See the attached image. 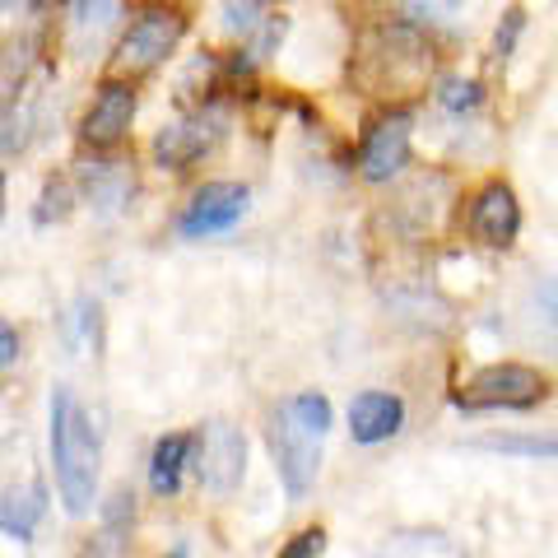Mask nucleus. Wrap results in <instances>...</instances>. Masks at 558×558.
Wrapping results in <instances>:
<instances>
[{
	"label": "nucleus",
	"mask_w": 558,
	"mask_h": 558,
	"mask_svg": "<svg viewBox=\"0 0 558 558\" xmlns=\"http://www.w3.org/2000/svg\"><path fill=\"white\" fill-rule=\"evenodd\" d=\"M51 457H57V484H61L65 512L84 517L98 494L102 451H98L94 418L84 414V405L65 387H57V396H51Z\"/></svg>",
	"instance_id": "f257e3e1"
},
{
	"label": "nucleus",
	"mask_w": 558,
	"mask_h": 558,
	"mask_svg": "<svg viewBox=\"0 0 558 558\" xmlns=\"http://www.w3.org/2000/svg\"><path fill=\"white\" fill-rule=\"evenodd\" d=\"M330 428V400L317 391L289 396L270 418V451L279 465V480L293 498H303L322 470V442Z\"/></svg>",
	"instance_id": "f03ea898"
},
{
	"label": "nucleus",
	"mask_w": 558,
	"mask_h": 558,
	"mask_svg": "<svg viewBox=\"0 0 558 558\" xmlns=\"http://www.w3.org/2000/svg\"><path fill=\"white\" fill-rule=\"evenodd\" d=\"M47 512V484L38 451L24 433L0 438V531L14 539H28L38 531V521Z\"/></svg>",
	"instance_id": "7ed1b4c3"
},
{
	"label": "nucleus",
	"mask_w": 558,
	"mask_h": 558,
	"mask_svg": "<svg viewBox=\"0 0 558 558\" xmlns=\"http://www.w3.org/2000/svg\"><path fill=\"white\" fill-rule=\"evenodd\" d=\"M182 33H186V20H182V10H172V5H145L131 20V28L121 33V43H117V75H149V70H159L172 51H178L182 43Z\"/></svg>",
	"instance_id": "20e7f679"
},
{
	"label": "nucleus",
	"mask_w": 558,
	"mask_h": 558,
	"mask_svg": "<svg viewBox=\"0 0 558 558\" xmlns=\"http://www.w3.org/2000/svg\"><path fill=\"white\" fill-rule=\"evenodd\" d=\"M545 391H549L545 373L526 368V363H494V368H480L457 391V405L461 410H531L545 400Z\"/></svg>",
	"instance_id": "39448f33"
},
{
	"label": "nucleus",
	"mask_w": 558,
	"mask_h": 558,
	"mask_svg": "<svg viewBox=\"0 0 558 558\" xmlns=\"http://www.w3.org/2000/svg\"><path fill=\"white\" fill-rule=\"evenodd\" d=\"M196 470H201L205 488L233 494L242 484V470H247V442H242V433L233 424H223V418L205 424L196 438Z\"/></svg>",
	"instance_id": "423d86ee"
},
{
	"label": "nucleus",
	"mask_w": 558,
	"mask_h": 558,
	"mask_svg": "<svg viewBox=\"0 0 558 558\" xmlns=\"http://www.w3.org/2000/svg\"><path fill=\"white\" fill-rule=\"evenodd\" d=\"M219 135H223L219 112H191V117L159 131V140H154V159H159V168L186 172L191 163H201L205 154L219 145Z\"/></svg>",
	"instance_id": "0eeeda50"
},
{
	"label": "nucleus",
	"mask_w": 558,
	"mask_h": 558,
	"mask_svg": "<svg viewBox=\"0 0 558 558\" xmlns=\"http://www.w3.org/2000/svg\"><path fill=\"white\" fill-rule=\"evenodd\" d=\"M410 159V112H381L359 149V172L368 182H391Z\"/></svg>",
	"instance_id": "6e6552de"
},
{
	"label": "nucleus",
	"mask_w": 558,
	"mask_h": 558,
	"mask_svg": "<svg viewBox=\"0 0 558 558\" xmlns=\"http://www.w3.org/2000/svg\"><path fill=\"white\" fill-rule=\"evenodd\" d=\"M131 121H135V89L126 80H108V84H98L89 112L80 121V140L94 149H112L126 140Z\"/></svg>",
	"instance_id": "1a4fd4ad"
},
{
	"label": "nucleus",
	"mask_w": 558,
	"mask_h": 558,
	"mask_svg": "<svg viewBox=\"0 0 558 558\" xmlns=\"http://www.w3.org/2000/svg\"><path fill=\"white\" fill-rule=\"evenodd\" d=\"M242 215H247V186H238V182H205L196 196H191V205H186L182 233L186 238L229 233Z\"/></svg>",
	"instance_id": "9d476101"
},
{
	"label": "nucleus",
	"mask_w": 558,
	"mask_h": 558,
	"mask_svg": "<svg viewBox=\"0 0 558 558\" xmlns=\"http://www.w3.org/2000/svg\"><path fill=\"white\" fill-rule=\"evenodd\" d=\"M470 233H475L484 247H512L517 233H521V205H517V191L508 182H488L475 205H470Z\"/></svg>",
	"instance_id": "9b49d317"
},
{
	"label": "nucleus",
	"mask_w": 558,
	"mask_h": 558,
	"mask_svg": "<svg viewBox=\"0 0 558 558\" xmlns=\"http://www.w3.org/2000/svg\"><path fill=\"white\" fill-rule=\"evenodd\" d=\"M400 424H405V405L387 391H363L349 405V433H354V442H368V447L387 442L400 433Z\"/></svg>",
	"instance_id": "f8f14e48"
},
{
	"label": "nucleus",
	"mask_w": 558,
	"mask_h": 558,
	"mask_svg": "<svg viewBox=\"0 0 558 558\" xmlns=\"http://www.w3.org/2000/svg\"><path fill=\"white\" fill-rule=\"evenodd\" d=\"M191 438H163L159 447H154V457H149V488L154 494H178V484H182V470L191 461Z\"/></svg>",
	"instance_id": "ddd939ff"
},
{
	"label": "nucleus",
	"mask_w": 558,
	"mask_h": 558,
	"mask_svg": "<svg viewBox=\"0 0 558 558\" xmlns=\"http://www.w3.org/2000/svg\"><path fill=\"white\" fill-rule=\"evenodd\" d=\"M377 558H465V554L438 531H405V535H396Z\"/></svg>",
	"instance_id": "4468645a"
},
{
	"label": "nucleus",
	"mask_w": 558,
	"mask_h": 558,
	"mask_svg": "<svg viewBox=\"0 0 558 558\" xmlns=\"http://www.w3.org/2000/svg\"><path fill=\"white\" fill-rule=\"evenodd\" d=\"M438 102H442L447 112H475V108H480V84L451 75V80L438 84Z\"/></svg>",
	"instance_id": "2eb2a0df"
},
{
	"label": "nucleus",
	"mask_w": 558,
	"mask_h": 558,
	"mask_svg": "<svg viewBox=\"0 0 558 558\" xmlns=\"http://www.w3.org/2000/svg\"><path fill=\"white\" fill-rule=\"evenodd\" d=\"M488 451H508V457H558V438H494Z\"/></svg>",
	"instance_id": "dca6fc26"
},
{
	"label": "nucleus",
	"mask_w": 558,
	"mask_h": 558,
	"mask_svg": "<svg viewBox=\"0 0 558 558\" xmlns=\"http://www.w3.org/2000/svg\"><path fill=\"white\" fill-rule=\"evenodd\" d=\"M260 20H266V5H260V0H229V5H223V24L233 33H252Z\"/></svg>",
	"instance_id": "f3484780"
},
{
	"label": "nucleus",
	"mask_w": 558,
	"mask_h": 558,
	"mask_svg": "<svg viewBox=\"0 0 558 558\" xmlns=\"http://www.w3.org/2000/svg\"><path fill=\"white\" fill-rule=\"evenodd\" d=\"M521 24H526V14H521V10H508V14H502V28H498V38H494V57H498V61H508V57H512Z\"/></svg>",
	"instance_id": "a211bd4d"
},
{
	"label": "nucleus",
	"mask_w": 558,
	"mask_h": 558,
	"mask_svg": "<svg viewBox=\"0 0 558 558\" xmlns=\"http://www.w3.org/2000/svg\"><path fill=\"white\" fill-rule=\"evenodd\" d=\"M65 215H70V186H65V182H51L47 196H43V209H38V223L65 219Z\"/></svg>",
	"instance_id": "6ab92c4d"
},
{
	"label": "nucleus",
	"mask_w": 558,
	"mask_h": 558,
	"mask_svg": "<svg viewBox=\"0 0 558 558\" xmlns=\"http://www.w3.org/2000/svg\"><path fill=\"white\" fill-rule=\"evenodd\" d=\"M322 549H326V531L322 526H312V531H303L293 545L279 554V558H322Z\"/></svg>",
	"instance_id": "aec40b11"
},
{
	"label": "nucleus",
	"mask_w": 558,
	"mask_h": 558,
	"mask_svg": "<svg viewBox=\"0 0 558 558\" xmlns=\"http://www.w3.org/2000/svg\"><path fill=\"white\" fill-rule=\"evenodd\" d=\"M14 359H20V336H14V326L0 317V368H10Z\"/></svg>",
	"instance_id": "412c9836"
},
{
	"label": "nucleus",
	"mask_w": 558,
	"mask_h": 558,
	"mask_svg": "<svg viewBox=\"0 0 558 558\" xmlns=\"http://www.w3.org/2000/svg\"><path fill=\"white\" fill-rule=\"evenodd\" d=\"M539 307L549 312V322L558 330V284H554V279H549V284H539Z\"/></svg>",
	"instance_id": "4be33fe9"
},
{
	"label": "nucleus",
	"mask_w": 558,
	"mask_h": 558,
	"mask_svg": "<svg viewBox=\"0 0 558 558\" xmlns=\"http://www.w3.org/2000/svg\"><path fill=\"white\" fill-rule=\"evenodd\" d=\"M0 209H5V178H0Z\"/></svg>",
	"instance_id": "5701e85b"
},
{
	"label": "nucleus",
	"mask_w": 558,
	"mask_h": 558,
	"mask_svg": "<svg viewBox=\"0 0 558 558\" xmlns=\"http://www.w3.org/2000/svg\"><path fill=\"white\" fill-rule=\"evenodd\" d=\"M373 5H377V0H373Z\"/></svg>",
	"instance_id": "b1692460"
}]
</instances>
